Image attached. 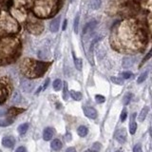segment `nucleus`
Listing matches in <instances>:
<instances>
[{"label": "nucleus", "mask_w": 152, "mask_h": 152, "mask_svg": "<svg viewBox=\"0 0 152 152\" xmlns=\"http://www.w3.org/2000/svg\"><path fill=\"white\" fill-rule=\"evenodd\" d=\"M20 52L21 41L18 37L12 35L0 37V66L14 62Z\"/></svg>", "instance_id": "1"}, {"label": "nucleus", "mask_w": 152, "mask_h": 152, "mask_svg": "<svg viewBox=\"0 0 152 152\" xmlns=\"http://www.w3.org/2000/svg\"><path fill=\"white\" fill-rule=\"evenodd\" d=\"M27 6L37 18H48L55 15L61 7L60 0H26Z\"/></svg>", "instance_id": "2"}, {"label": "nucleus", "mask_w": 152, "mask_h": 152, "mask_svg": "<svg viewBox=\"0 0 152 152\" xmlns=\"http://www.w3.org/2000/svg\"><path fill=\"white\" fill-rule=\"evenodd\" d=\"M51 62H43V61H37L32 58H24L20 62L21 73L27 78H39L44 75L46 72L50 67Z\"/></svg>", "instance_id": "3"}, {"label": "nucleus", "mask_w": 152, "mask_h": 152, "mask_svg": "<svg viewBox=\"0 0 152 152\" xmlns=\"http://www.w3.org/2000/svg\"><path fill=\"white\" fill-rule=\"evenodd\" d=\"M20 30L19 23L6 11H0V37L14 34Z\"/></svg>", "instance_id": "4"}, {"label": "nucleus", "mask_w": 152, "mask_h": 152, "mask_svg": "<svg viewBox=\"0 0 152 152\" xmlns=\"http://www.w3.org/2000/svg\"><path fill=\"white\" fill-rule=\"evenodd\" d=\"M11 15L17 22H25L29 15V8L26 0H12L9 4Z\"/></svg>", "instance_id": "5"}, {"label": "nucleus", "mask_w": 152, "mask_h": 152, "mask_svg": "<svg viewBox=\"0 0 152 152\" xmlns=\"http://www.w3.org/2000/svg\"><path fill=\"white\" fill-rule=\"evenodd\" d=\"M26 28L31 33L39 34L44 30V25L40 19L37 18L36 16L28 15V18L26 20Z\"/></svg>", "instance_id": "6"}, {"label": "nucleus", "mask_w": 152, "mask_h": 152, "mask_svg": "<svg viewBox=\"0 0 152 152\" xmlns=\"http://www.w3.org/2000/svg\"><path fill=\"white\" fill-rule=\"evenodd\" d=\"M12 91V84L8 78L0 79V105H3Z\"/></svg>", "instance_id": "7"}, {"label": "nucleus", "mask_w": 152, "mask_h": 152, "mask_svg": "<svg viewBox=\"0 0 152 152\" xmlns=\"http://www.w3.org/2000/svg\"><path fill=\"white\" fill-rule=\"evenodd\" d=\"M20 87L24 92L30 93L34 89V83L29 79H23L20 83Z\"/></svg>", "instance_id": "8"}, {"label": "nucleus", "mask_w": 152, "mask_h": 152, "mask_svg": "<svg viewBox=\"0 0 152 152\" xmlns=\"http://www.w3.org/2000/svg\"><path fill=\"white\" fill-rule=\"evenodd\" d=\"M114 137L119 143L124 144L125 142L127 141V130H125V128L118 129V130L115 132Z\"/></svg>", "instance_id": "9"}, {"label": "nucleus", "mask_w": 152, "mask_h": 152, "mask_svg": "<svg viewBox=\"0 0 152 152\" xmlns=\"http://www.w3.org/2000/svg\"><path fill=\"white\" fill-rule=\"evenodd\" d=\"M83 110L87 117H89V119H96L97 111L95 108H91V106H85V108H83Z\"/></svg>", "instance_id": "10"}, {"label": "nucleus", "mask_w": 152, "mask_h": 152, "mask_svg": "<svg viewBox=\"0 0 152 152\" xmlns=\"http://www.w3.org/2000/svg\"><path fill=\"white\" fill-rule=\"evenodd\" d=\"M15 144V140L14 137L12 136H7L2 139V145L5 147H12Z\"/></svg>", "instance_id": "11"}, {"label": "nucleus", "mask_w": 152, "mask_h": 152, "mask_svg": "<svg viewBox=\"0 0 152 152\" xmlns=\"http://www.w3.org/2000/svg\"><path fill=\"white\" fill-rule=\"evenodd\" d=\"M54 135V130L51 127H47L44 129L43 132V139L45 141H50Z\"/></svg>", "instance_id": "12"}, {"label": "nucleus", "mask_w": 152, "mask_h": 152, "mask_svg": "<svg viewBox=\"0 0 152 152\" xmlns=\"http://www.w3.org/2000/svg\"><path fill=\"white\" fill-rule=\"evenodd\" d=\"M59 24H60V17H56L53 19L50 24V30L51 32H56L59 29Z\"/></svg>", "instance_id": "13"}, {"label": "nucleus", "mask_w": 152, "mask_h": 152, "mask_svg": "<svg viewBox=\"0 0 152 152\" xmlns=\"http://www.w3.org/2000/svg\"><path fill=\"white\" fill-rule=\"evenodd\" d=\"M134 64V58L133 57H130V56H127L125 57L124 59H123V67H125V69H128V67H130L133 66Z\"/></svg>", "instance_id": "14"}, {"label": "nucleus", "mask_w": 152, "mask_h": 152, "mask_svg": "<svg viewBox=\"0 0 152 152\" xmlns=\"http://www.w3.org/2000/svg\"><path fill=\"white\" fill-rule=\"evenodd\" d=\"M96 25H97V21H95V20L89 22V23L86 25V27L84 28L83 32H84V33H85V34H86V33H88V32H90L91 31L94 30L95 27H96Z\"/></svg>", "instance_id": "15"}, {"label": "nucleus", "mask_w": 152, "mask_h": 152, "mask_svg": "<svg viewBox=\"0 0 152 152\" xmlns=\"http://www.w3.org/2000/svg\"><path fill=\"white\" fill-rule=\"evenodd\" d=\"M25 109L23 108H11L8 110V116H10V117H14V116H16L18 114H20V113L24 112Z\"/></svg>", "instance_id": "16"}, {"label": "nucleus", "mask_w": 152, "mask_h": 152, "mask_svg": "<svg viewBox=\"0 0 152 152\" xmlns=\"http://www.w3.org/2000/svg\"><path fill=\"white\" fill-rule=\"evenodd\" d=\"M134 117H135V114L132 115V120L130 122V124H129V132H130L131 135H134L135 132L137 130V123L134 121Z\"/></svg>", "instance_id": "17"}, {"label": "nucleus", "mask_w": 152, "mask_h": 152, "mask_svg": "<svg viewBox=\"0 0 152 152\" xmlns=\"http://www.w3.org/2000/svg\"><path fill=\"white\" fill-rule=\"evenodd\" d=\"M50 147L53 150H60L61 148H62L63 145H62V142H61L60 140L55 139V140H53L52 142H51Z\"/></svg>", "instance_id": "18"}, {"label": "nucleus", "mask_w": 152, "mask_h": 152, "mask_svg": "<svg viewBox=\"0 0 152 152\" xmlns=\"http://www.w3.org/2000/svg\"><path fill=\"white\" fill-rule=\"evenodd\" d=\"M148 111H149V108H148V106H145V108H143V109H142L140 112V114H139V118H138L139 121L143 122L145 119L147 118Z\"/></svg>", "instance_id": "19"}, {"label": "nucleus", "mask_w": 152, "mask_h": 152, "mask_svg": "<svg viewBox=\"0 0 152 152\" xmlns=\"http://www.w3.org/2000/svg\"><path fill=\"white\" fill-rule=\"evenodd\" d=\"M88 127H85V125H81V127L77 128V133L81 137H86L87 134H88Z\"/></svg>", "instance_id": "20"}, {"label": "nucleus", "mask_w": 152, "mask_h": 152, "mask_svg": "<svg viewBox=\"0 0 152 152\" xmlns=\"http://www.w3.org/2000/svg\"><path fill=\"white\" fill-rule=\"evenodd\" d=\"M102 4L101 0H90L89 1V7L91 10H97L100 8Z\"/></svg>", "instance_id": "21"}, {"label": "nucleus", "mask_w": 152, "mask_h": 152, "mask_svg": "<svg viewBox=\"0 0 152 152\" xmlns=\"http://www.w3.org/2000/svg\"><path fill=\"white\" fill-rule=\"evenodd\" d=\"M14 123V120L11 118L7 119H0V127H9L10 125H12Z\"/></svg>", "instance_id": "22"}, {"label": "nucleus", "mask_w": 152, "mask_h": 152, "mask_svg": "<svg viewBox=\"0 0 152 152\" xmlns=\"http://www.w3.org/2000/svg\"><path fill=\"white\" fill-rule=\"evenodd\" d=\"M70 95L72 96V98L75 101H80L82 99V93L79 91H75V90H70Z\"/></svg>", "instance_id": "23"}, {"label": "nucleus", "mask_w": 152, "mask_h": 152, "mask_svg": "<svg viewBox=\"0 0 152 152\" xmlns=\"http://www.w3.org/2000/svg\"><path fill=\"white\" fill-rule=\"evenodd\" d=\"M12 102L14 103V104H19V103L21 102L22 100V97H21V94L20 92L17 91V90H15V91L14 92V94H12Z\"/></svg>", "instance_id": "24"}, {"label": "nucleus", "mask_w": 152, "mask_h": 152, "mask_svg": "<svg viewBox=\"0 0 152 152\" xmlns=\"http://www.w3.org/2000/svg\"><path fill=\"white\" fill-rule=\"evenodd\" d=\"M72 56H73V60H74V65H75L76 69L78 70H82V59L81 58H77L75 56V53L72 52Z\"/></svg>", "instance_id": "25"}, {"label": "nucleus", "mask_w": 152, "mask_h": 152, "mask_svg": "<svg viewBox=\"0 0 152 152\" xmlns=\"http://www.w3.org/2000/svg\"><path fill=\"white\" fill-rule=\"evenodd\" d=\"M29 128V124H27V123H25V124H22L18 127V132L20 133L21 135H24L26 132H27Z\"/></svg>", "instance_id": "26"}, {"label": "nucleus", "mask_w": 152, "mask_h": 152, "mask_svg": "<svg viewBox=\"0 0 152 152\" xmlns=\"http://www.w3.org/2000/svg\"><path fill=\"white\" fill-rule=\"evenodd\" d=\"M62 87H63V83L60 79H56L53 82V89H54V90H56V91L60 90L61 89H62Z\"/></svg>", "instance_id": "27"}, {"label": "nucleus", "mask_w": 152, "mask_h": 152, "mask_svg": "<svg viewBox=\"0 0 152 152\" xmlns=\"http://www.w3.org/2000/svg\"><path fill=\"white\" fill-rule=\"evenodd\" d=\"M101 148H102L101 144H100V143H94L92 145V147H91V148H90L89 150L91 152H100Z\"/></svg>", "instance_id": "28"}, {"label": "nucleus", "mask_w": 152, "mask_h": 152, "mask_svg": "<svg viewBox=\"0 0 152 152\" xmlns=\"http://www.w3.org/2000/svg\"><path fill=\"white\" fill-rule=\"evenodd\" d=\"M132 96H133V95H132V93H130V92H127V94L124 96L123 102H124L125 105H128V104H129V102H130L131 99H132Z\"/></svg>", "instance_id": "29"}, {"label": "nucleus", "mask_w": 152, "mask_h": 152, "mask_svg": "<svg viewBox=\"0 0 152 152\" xmlns=\"http://www.w3.org/2000/svg\"><path fill=\"white\" fill-rule=\"evenodd\" d=\"M147 74H148V70H145V72H143L141 74L140 76H139V78L137 80V83L138 84H141V83H143L144 81L147 79Z\"/></svg>", "instance_id": "30"}, {"label": "nucleus", "mask_w": 152, "mask_h": 152, "mask_svg": "<svg viewBox=\"0 0 152 152\" xmlns=\"http://www.w3.org/2000/svg\"><path fill=\"white\" fill-rule=\"evenodd\" d=\"M78 26H79V15H76L75 19H74V23H73V29L75 33H78Z\"/></svg>", "instance_id": "31"}, {"label": "nucleus", "mask_w": 152, "mask_h": 152, "mask_svg": "<svg viewBox=\"0 0 152 152\" xmlns=\"http://www.w3.org/2000/svg\"><path fill=\"white\" fill-rule=\"evenodd\" d=\"M110 80L112 81V83L116 84V85H123L124 84V81H123L121 78H118V77H111Z\"/></svg>", "instance_id": "32"}, {"label": "nucleus", "mask_w": 152, "mask_h": 152, "mask_svg": "<svg viewBox=\"0 0 152 152\" xmlns=\"http://www.w3.org/2000/svg\"><path fill=\"white\" fill-rule=\"evenodd\" d=\"M95 100L96 102L98 103V104H102V103H104L106 101V98L103 95H100V94H97L95 96Z\"/></svg>", "instance_id": "33"}, {"label": "nucleus", "mask_w": 152, "mask_h": 152, "mask_svg": "<svg viewBox=\"0 0 152 152\" xmlns=\"http://www.w3.org/2000/svg\"><path fill=\"white\" fill-rule=\"evenodd\" d=\"M63 98H64V100H67V99H69V90H67V83H65Z\"/></svg>", "instance_id": "34"}, {"label": "nucleus", "mask_w": 152, "mask_h": 152, "mask_svg": "<svg viewBox=\"0 0 152 152\" xmlns=\"http://www.w3.org/2000/svg\"><path fill=\"white\" fill-rule=\"evenodd\" d=\"M127 109L124 108V109H123L122 113H121V116H120L121 121H122V122H125V119H127Z\"/></svg>", "instance_id": "35"}, {"label": "nucleus", "mask_w": 152, "mask_h": 152, "mask_svg": "<svg viewBox=\"0 0 152 152\" xmlns=\"http://www.w3.org/2000/svg\"><path fill=\"white\" fill-rule=\"evenodd\" d=\"M122 76H123V78L124 79H129L132 76V73L130 72H125L122 73Z\"/></svg>", "instance_id": "36"}, {"label": "nucleus", "mask_w": 152, "mask_h": 152, "mask_svg": "<svg viewBox=\"0 0 152 152\" xmlns=\"http://www.w3.org/2000/svg\"><path fill=\"white\" fill-rule=\"evenodd\" d=\"M133 152H142V145L141 144H137L133 148Z\"/></svg>", "instance_id": "37"}, {"label": "nucleus", "mask_w": 152, "mask_h": 152, "mask_svg": "<svg viewBox=\"0 0 152 152\" xmlns=\"http://www.w3.org/2000/svg\"><path fill=\"white\" fill-rule=\"evenodd\" d=\"M15 152H27V149L24 147H19L17 149L15 150Z\"/></svg>", "instance_id": "38"}, {"label": "nucleus", "mask_w": 152, "mask_h": 152, "mask_svg": "<svg viewBox=\"0 0 152 152\" xmlns=\"http://www.w3.org/2000/svg\"><path fill=\"white\" fill-rule=\"evenodd\" d=\"M151 56H152V50H151L149 51V52H148V53H147V55L145 57V59L143 60V62H145V61H147V60H148V59H149V58H150Z\"/></svg>", "instance_id": "39"}, {"label": "nucleus", "mask_w": 152, "mask_h": 152, "mask_svg": "<svg viewBox=\"0 0 152 152\" xmlns=\"http://www.w3.org/2000/svg\"><path fill=\"white\" fill-rule=\"evenodd\" d=\"M48 83H50V79H47V80H46V82H45V84H44L43 88H42V89H43V90L46 89L48 88Z\"/></svg>", "instance_id": "40"}, {"label": "nucleus", "mask_w": 152, "mask_h": 152, "mask_svg": "<svg viewBox=\"0 0 152 152\" xmlns=\"http://www.w3.org/2000/svg\"><path fill=\"white\" fill-rule=\"evenodd\" d=\"M66 152H76V149L74 147H69Z\"/></svg>", "instance_id": "41"}, {"label": "nucleus", "mask_w": 152, "mask_h": 152, "mask_svg": "<svg viewBox=\"0 0 152 152\" xmlns=\"http://www.w3.org/2000/svg\"><path fill=\"white\" fill-rule=\"evenodd\" d=\"M65 138H66V140L70 141V139H72V135H70V133H67L66 136H65Z\"/></svg>", "instance_id": "42"}, {"label": "nucleus", "mask_w": 152, "mask_h": 152, "mask_svg": "<svg viewBox=\"0 0 152 152\" xmlns=\"http://www.w3.org/2000/svg\"><path fill=\"white\" fill-rule=\"evenodd\" d=\"M67 21L65 20V21H64V25H63V31L66 30V28H67Z\"/></svg>", "instance_id": "43"}, {"label": "nucleus", "mask_w": 152, "mask_h": 152, "mask_svg": "<svg viewBox=\"0 0 152 152\" xmlns=\"http://www.w3.org/2000/svg\"><path fill=\"white\" fill-rule=\"evenodd\" d=\"M150 135H151V137H152V127L150 128Z\"/></svg>", "instance_id": "44"}, {"label": "nucleus", "mask_w": 152, "mask_h": 152, "mask_svg": "<svg viewBox=\"0 0 152 152\" xmlns=\"http://www.w3.org/2000/svg\"><path fill=\"white\" fill-rule=\"evenodd\" d=\"M4 1H6V0H0V2H4Z\"/></svg>", "instance_id": "45"}, {"label": "nucleus", "mask_w": 152, "mask_h": 152, "mask_svg": "<svg viewBox=\"0 0 152 152\" xmlns=\"http://www.w3.org/2000/svg\"><path fill=\"white\" fill-rule=\"evenodd\" d=\"M85 152H91V151H90V150L89 149V150H87V151H85Z\"/></svg>", "instance_id": "46"}, {"label": "nucleus", "mask_w": 152, "mask_h": 152, "mask_svg": "<svg viewBox=\"0 0 152 152\" xmlns=\"http://www.w3.org/2000/svg\"><path fill=\"white\" fill-rule=\"evenodd\" d=\"M116 152H121V151H116Z\"/></svg>", "instance_id": "47"}, {"label": "nucleus", "mask_w": 152, "mask_h": 152, "mask_svg": "<svg viewBox=\"0 0 152 152\" xmlns=\"http://www.w3.org/2000/svg\"><path fill=\"white\" fill-rule=\"evenodd\" d=\"M0 152H1V151H0Z\"/></svg>", "instance_id": "48"}]
</instances>
